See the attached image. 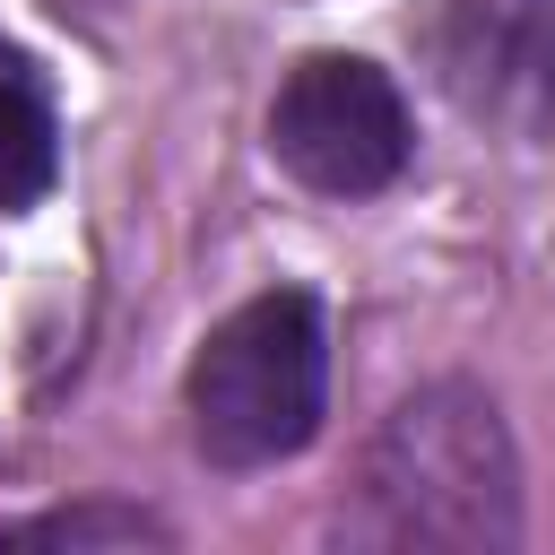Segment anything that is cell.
Here are the masks:
<instances>
[{"mask_svg": "<svg viewBox=\"0 0 555 555\" xmlns=\"http://www.w3.org/2000/svg\"><path fill=\"white\" fill-rule=\"evenodd\" d=\"M330 399V338L321 304L278 286L225 312L191 356V434L217 468H269L312 442Z\"/></svg>", "mask_w": 555, "mask_h": 555, "instance_id": "6da1fadb", "label": "cell"}, {"mask_svg": "<svg viewBox=\"0 0 555 555\" xmlns=\"http://www.w3.org/2000/svg\"><path fill=\"white\" fill-rule=\"evenodd\" d=\"M364 538L382 546H486L512 538V451L486 399H408L364 460Z\"/></svg>", "mask_w": 555, "mask_h": 555, "instance_id": "7a4b0ae2", "label": "cell"}, {"mask_svg": "<svg viewBox=\"0 0 555 555\" xmlns=\"http://www.w3.org/2000/svg\"><path fill=\"white\" fill-rule=\"evenodd\" d=\"M269 147L304 191L364 199V191L399 182V165H408V104L373 61L312 52L269 104Z\"/></svg>", "mask_w": 555, "mask_h": 555, "instance_id": "3957f363", "label": "cell"}, {"mask_svg": "<svg viewBox=\"0 0 555 555\" xmlns=\"http://www.w3.org/2000/svg\"><path fill=\"white\" fill-rule=\"evenodd\" d=\"M43 182H52V104L35 69L0 43V208L43 199Z\"/></svg>", "mask_w": 555, "mask_h": 555, "instance_id": "277c9868", "label": "cell"}]
</instances>
